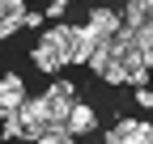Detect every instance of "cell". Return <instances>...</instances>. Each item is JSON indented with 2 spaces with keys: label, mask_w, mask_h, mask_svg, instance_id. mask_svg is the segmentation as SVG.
I'll list each match as a JSON object with an SVG mask.
<instances>
[{
  "label": "cell",
  "mask_w": 153,
  "mask_h": 144,
  "mask_svg": "<svg viewBox=\"0 0 153 144\" xmlns=\"http://www.w3.org/2000/svg\"><path fill=\"white\" fill-rule=\"evenodd\" d=\"M68 4H72V0H51V4H47V17H51V21H55V17H60V13H64Z\"/></svg>",
  "instance_id": "16"
},
{
  "label": "cell",
  "mask_w": 153,
  "mask_h": 144,
  "mask_svg": "<svg viewBox=\"0 0 153 144\" xmlns=\"http://www.w3.org/2000/svg\"><path fill=\"white\" fill-rule=\"evenodd\" d=\"M98 47H102V38L89 26H68V64H85Z\"/></svg>",
  "instance_id": "3"
},
{
  "label": "cell",
  "mask_w": 153,
  "mask_h": 144,
  "mask_svg": "<svg viewBox=\"0 0 153 144\" xmlns=\"http://www.w3.org/2000/svg\"><path fill=\"white\" fill-rule=\"evenodd\" d=\"M136 106H140V110H153V89L136 85Z\"/></svg>",
  "instance_id": "15"
},
{
  "label": "cell",
  "mask_w": 153,
  "mask_h": 144,
  "mask_svg": "<svg viewBox=\"0 0 153 144\" xmlns=\"http://www.w3.org/2000/svg\"><path fill=\"white\" fill-rule=\"evenodd\" d=\"M17 119H22V127H26V140H34V136L55 119V115H51L47 93H43V98H26V102H22V110H17Z\"/></svg>",
  "instance_id": "1"
},
{
  "label": "cell",
  "mask_w": 153,
  "mask_h": 144,
  "mask_svg": "<svg viewBox=\"0 0 153 144\" xmlns=\"http://www.w3.org/2000/svg\"><path fill=\"white\" fill-rule=\"evenodd\" d=\"M153 21V0H128L123 26H149Z\"/></svg>",
  "instance_id": "9"
},
{
  "label": "cell",
  "mask_w": 153,
  "mask_h": 144,
  "mask_svg": "<svg viewBox=\"0 0 153 144\" xmlns=\"http://www.w3.org/2000/svg\"><path fill=\"white\" fill-rule=\"evenodd\" d=\"M17 30H22V17H0V43H4V38H13Z\"/></svg>",
  "instance_id": "12"
},
{
  "label": "cell",
  "mask_w": 153,
  "mask_h": 144,
  "mask_svg": "<svg viewBox=\"0 0 153 144\" xmlns=\"http://www.w3.org/2000/svg\"><path fill=\"white\" fill-rule=\"evenodd\" d=\"M85 26H89V30H94V34H98V38L106 43V38H111V34H115V30H119V26H123V13H115V9H94Z\"/></svg>",
  "instance_id": "7"
},
{
  "label": "cell",
  "mask_w": 153,
  "mask_h": 144,
  "mask_svg": "<svg viewBox=\"0 0 153 144\" xmlns=\"http://www.w3.org/2000/svg\"><path fill=\"white\" fill-rule=\"evenodd\" d=\"M64 123H68L72 140H81V136H94V132H98V115H94L85 102H72V106H68V115H64Z\"/></svg>",
  "instance_id": "4"
},
{
  "label": "cell",
  "mask_w": 153,
  "mask_h": 144,
  "mask_svg": "<svg viewBox=\"0 0 153 144\" xmlns=\"http://www.w3.org/2000/svg\"><path fill=\"white\" fill-rule=\"evenodd\" d=\"M111 144H153V123H140V119H119L111 132H102Z\"/></svg>",
  "instance_id": "2"
},
{
  "label": "cell",
  "mask_w": 153,
  "mask_h": 144,
  "mask_svg": "<svg viewBox=\"0 0 153 144\" xmlns=\"http://www.w3.org/2000/svg\"><path fill=\"white\" fill-rule=\"evenodd\" d=\"M0 123H4V127H0L4 140H22V136H26V127H22V119H17V115H4Z\"/></svg>",
  "instance_id": "11"
},
{
  "label": "cell",
  "mask_w": 153,
  "mask_h": 144,
  "mask_svg": "<svg viewBox=\"0 0 153 144\" xmlns=\"http://www.w3.org/2000/svg\"><path fill=\"white\" fill-rule=\"evenodd\" d=\"M43 21H47V13H30V9L22 13V26H26V30H38Z\"/></svg>",
  "instance_id": "14"
},
{
  "label": "cell",
  "mask_w": 153,
  "mask_h": 144,
  "mask_svg": "<svg viewBox=\"0 0 153 144\" xmlns=\"http://www.w3.org/2000/svg\"><path fill=\"white\" fill-rule=\"evenodd\" d=\"M149 72H153L149 64H140V68H132V72H128V85H132V89H136V85H145V81H149Z\"/></svg>",
  "instance_id": "13"
},
{
  "label": "cell",
  "mask_w": 153,
  "mask_h": 144,
  "mask_svg": "<svg viewBox=\"0 0 153 144\" xmlns=\"http://www.w3.org/2000/svg\"><path fill=\"white\" fill-rule=\"evenodd\" d=\"M72 93H76V85H72V81H64V76H55V81H51L47 102H51V115H55V119H64V115H68V106L76 102Z\"/></svg>",
  "instance_id": "6"
},
{
  "label": "cell",
  "mask_w": 153,
  "mask_h": 144,
  "mask_svg": "<svg viewBox=\"0 0 153 144\" xmlns=\"http://www.w3.org/2000/svg\"><path fill=\"white\" fill-rule=\"evenodd\" d=\"M38 43H43L47 51H55V55L68 64V26H64V21L55 26V30H43V38H38Z\"/></svg>",
  "instance_id": "8"
},
{
  "label": "cell",
  "mask_w": 153,
  "mask_h": 144,
  "mask_svg": "<svg viewBox=\"0 0 153 144\" xmlns=\"http://www.w3.org/2000/svg\"><path fill=\"white\" fill-rule=\"evenodd\" d=\"M30 60H34V68H38V72H47V76H55V72H60V68H64V60H60V55H55V51H47L43 43H38V47H34V55H30Z\"/></svg>",
  "instance_id": "10"
},
{
  "label": "cell",
  "mask_w": 153,
  "mask_h": 144,
  "mask_svg": "<svg viewBox=\"0 0 153 144\" xmlns=\"http://www.w3.org/2000/svg\"><path fill=\"white\" fill-rule=\"evenodd\" d=\"M22 102H26V85H22V76H0V119L4 115H17L22 110Z\"/></svg>",
  "instance_id": "5"
}]
</instances>
